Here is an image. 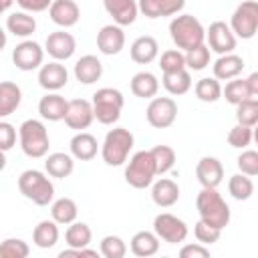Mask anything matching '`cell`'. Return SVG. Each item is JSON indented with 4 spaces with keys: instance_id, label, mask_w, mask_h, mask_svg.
I'll list each match as a JSON object with an SVG mask.
<instances>
[{
    "instance_id": "obj_1",
    "label": "cell",
    "mask_w": 258,
    "mask_h": 258,
    "mask_svg": "<svg viewBox=\"0 0 258 258\" xmlns=\"http://www.w3.org/2000/svg\"><path fill=\"white\" fill-rule=\"evenodd\" d=\"M169 36L177 50H194L204 44L206 40V28L202 22L191 14H179L169 22Z\"/></svg>"
},
{
    "instance_id": "obj_2",
    "label": "cell",
    "mask_w": 258,
    "mask_h": 258,
    "mask_svg": "<svg viewBox=\"0 0 258 258\" xmlns=\"http://www.w3.org/2000/svg\"><path fill=\"white\" fill-rule=\"evenodd\" d=\"M196 208H198L200 220L218 230H224L230 224V206L218 194V189L202 187V191L196 198Z\"/></svg>"
},
{
    "instance_id": "obj_3",
    "label": "cell",
    "mask_w": 258,
    "mask_h": 258,
    "mask_svg": "<svg viewBox=\"0 0 258 258\" xmlns=\"http://www.w3.org/2000/svg\"><path fill=\"white\" fill-rule=\"evenodd\" d=\"M133 145H135L133 133L125 127H115V129L107 131V135H105V141L101 145V157L107 165L119 167L127 161Z\"/></svg>"
},
{
    "instance_id": "obj_4",
    "label": "cell",
    "mask_w": 258,
    "mask_h": 258,
    "mask_svg": "<svg viewBox=\"0 0 258 258\" xmlns=\"http://www.w3.org/2000/svg\"><path fill=\"white\" fill-rule=\"evenodd\" d=\"M18 139H20V149L26 157L40 159L48 153V147H50L48 131L44 123L38 119H26L18 127Z\"/></svg>"
},
{
    "instance_id": "obj_5",
    "label": "cell",
    "mask_w": 258,
    "mask_h": 258,
    "mask_svg": "<svg viewBox=\"0 0 258 258\" xmlns=\"http://www.w3.org/2000/svg\"><path fill=\"white\" fill-rule=\"evenodd\" d=\"M18 191L36 206H48L54 198V185L50 177L38 169H26L18 175Z\"/></svg>"
},
{
    "instance_id": "obj_6",
    "label": "cell",
    "mask_w": 258,
    "mask_h": 258,
    "mask_svg": "<svg viewBox=\"0 0 258 258\" xmlns=\"http://www.w3.org/2000/svg\"><path fill=\"white\" fill-rule=\"evenodd\" d=\"M157 175L155 159L151 155V149H143L131 155L127 167H125V181L135 189H145L153 185V179Z\"/></svg>"
},
{
    "instance_id": "obj_7",
    "label": "cell",
    "mask_w": 258,
    "mask_h": 258,
    "mask_svg": "<svg viewBox=\"0 0 258 258\" xmlns=\"http://www.w3.org/2000/svg\"><path fill=\"white\" fill-rule=\"evenodd\" d=\"M93 111H95V119L101 125H113L119 121L125 99L123 93L113 89V87H103L99 91H95L93 95Z\"/></svg>"
},
{
    "instance_id": "obj_8",
    "label": "cell",
    "mask_w": 258,
    "mask_h": 258,
    "mask_svg": "<svg viewBox=\"0 0 258 258\" xmlns=\"http://www.w3.org/2000/svg\"><path fill=\"white\" fill-rule=\"evenodd\" d=\"M230 28L242 40L254 38L258 32V2L248 0V2L238 4L236 10L232 12Z\"/></svg>"
},
{
    "instance_id": "obj_9",
    "label": "cell",
    "mask_w": 258,
    "mask_h": 258,
    "mask_svg": "<svg viewBox=\"0 0 258 258\" xmlns=\"http://www.w3.org/2000/svg\"><path fill=\"white\" fill-rule=\"evenodd\" d=\"M153 232L167 244H179L187 238V224L169 212H161L153 220Z\"/></svg>"
},
{
    "instance_id": "obj_10",
    "label": "cell",
    "mask_w": 258,
    "mask_h": 258,
    "mask_svg": "<svg viewBox=\"0 0 258 258\" xmlns=\"http://www.w3.org/2000/svg\"><path fill=\"white\" fill-rule=\"evenodd\" d=\"M147 123L155 129H167L177 117V103L171 97H155L149 101L145 111Z\"/></svg>"
},
{
    "instance_id": "obj_11",
    "label": "cell",
    "mask_w": 258,
    "mask_h": 258,
    "mask_svg": "<svg viewBox=\"0 0 258 258\" xmlns=\"http://www.w3.org/2000/svg\"><path fill=\"white\" fill-rule=\"evenodd\" d=\"M206 40H208V48L218 52L220 56L232 54L236 48V34L232 32L230 24L222 20H216L210 24V28L206 30Z\"/></svg>"
},
{
    "instance_id": "obj_12",
    "label": "cell",
    "mask_w": 258,
    "mask_h": 258,
    "mask_svg": "<svg viewBox=\"0 0 258 258\" xmlns=\"http://www.w3.org/2000/svg\"><path fill=\"white\" fill-rule=\"evenodd\" d=\"M42 60H44V48L34 40H22L12 50V62L20 71H26V73L34 69L40 71Z\"/></svg>"
},
{
    "instance_id": "obj_13",
    "label": "cell",
    "mask_w": 258,
    "mask_h": 258,
    "mask_svg": "<svg viewBox=\"0 0 258 258\" xmlns=\"http://www.w3.org/2000/svg\"><path fill=\"white\" fill-rule=\"evenodd\" d=\"M93 121H95V111H93L91 101H87V99L69 101V111H67V117H64V123H67L69 129H75L77 133H81Z\"/></svg>"
},
{
    "instance_id": "obj_14",
    "label": "cell",
    "mask_w": 258,
    "mask_h": 258,
    "mask_svg": "<svg viewBox=\"0 0 258 258\" xmlns=\"http://www.w3.org/2000/svg\"><path fill=\"white\" fill-rule=\"evenodd\" d=\"M44 50L56 60H67L75 54L77 50V40L71 32H64V30H56V32H50L46 36V42H44Z\"/></svg>"
},
{
    "instance_id": "obj_15",
    "label": "cell",
    "mask_w": 258,
    "mask_h": 258,
    "mask_svg": "<svg viewBox=\"0 0 258 258\" xmlns=\"http://www.w3.org/2000/svg\"><path fill=\"white\" fill-rule=\"evenodd\" d=\"M196 177L202 183V187H210V189H218V185L224 179V165L218 157L212 155H204L198 165H196Z\"/></svg>"
},
{
    "instance_id": "obj_16",
    "label": "cell",
    "mask_w": 258,
    "mask_h": 258,
    "mask_svg": "<svg viewBox=\"0 0 258 258\" xmlns=\"http://www.w3.org/2000/svg\"><path fill=\"white\" fill-rule=\"evenodd\" d=\"M67 83H69V71L62 62L52 60L48 64H42V69L38 71V85L48 93L60 91Z\"/></svg>"
},
{
    "instance_id": "obj_17",
    "label": "cell",
    "mask_w": 258,
    "mask_h": 258,
    "mask_svg": "<svg viewBox=\"0 0 258 258\" xmlns=\"http://www.w3.org/2000/svg\"><path fill=\"white\" fill-rule=\"evenodd\" d=\"M123 46H125V32L121 26L107 24L97 32V48L103 54H107V56L119 54L123 50Z\"/></svg>"
},
{
    "instance_id": "obj_18",
    "label": "cell",
    "mask_w": 258,
    "mask_h": 258,
    "mask_svg": "<svg viewBox=\"0 0 258 258\" xmlns=\"http://www.w3.org/2000/svg\"><path fill=\"white\" fill-rule=\"evenodd\" d=\"M50 20L60 28H71L81 18V8L75 0H52V6L48 10Z\"/></svg>"
},
{
    "instance_id": "obj_19",
    "label": "cell",
    "mask_w": 258,
    "mask_h": 258,
    "mask_svg": "<svg viewBox=\"0 0 258 258\" xmlns=\"http://www.w3.org/2000/svg\"><path fill=\"white\" fill-rule=\"evenodd\" d=\"M103 6L109 16H113V22L121 28L133 24L139 12V4L135 0H105Z\"/></svg>"
},
{
    "instance_id": "obj_20",
    "label": "cell",
    "mask_w": 258,
    "mask_h": 258,
    "mask_svg": "<svg viewBox=\"0 0 258 258\" xmlns=\"http://www.w3.org/2000/svg\"><path fill=\"white\" fill-rule=\"evenodd\" d=\"M69 111V101L58 93H46L38 101V113L46 121H64Z\"/></svg>"
},
{
    "instance_id": "obj_21",
    "label": "cell",
    "mask_w": 258,
    "mask_h": 258,
    "mask_svg": "<svg viewBox=\"0 0 258 258\" xmlns=\"http://www.w3.org/2000/svg\"><path fill=\"white\" fill-rule=\"evenodd\" d=\"M151 200L159 208H171L179 200V185L169 177H161L151 185Z\"/></svg>"
},
{
    "instance_id": "obj_22",
    "label": "cell",
    "mask_w": 258,
    "mask_h": 258,
    "mask_svg": "<svg viewBox=\"0 0 258 258\" xmlns=\"http://www.w3.org/2000/svg\"><path fill=\"white\" fill-rule=\"evenodd\" d=\"M103 77V62L95 54H85L75 62V79L83 85H93Z\"/></svg>"
},
{
    "instance_id": "obj_23",
    "label": "cell",
    "mask_w": 258,
    "mask_h": 258,
    "mask_svg": "<svg viewBox=\"0 0 258 258\" xmlns=\"http://www.w3.org/2000/svg\"><path fill=\"white\" fill-rule=\"evenodd\" d=\"M129 54H131V60L137 62V64H149L157 58L159 54V44L153 36H139L131 42V48H129Z\"/></svg>"
},
{
    "instance_id": "obj_24",
    "label": "cell",
    "mask_w": 258,
    "mask_h": 258,
    "mask_svg": "<svg viewBox=\"0 0 258 258\" xmlns=\"http://www.w3.org/2000/svg\"><path fill=\"white\" fill-rule=\"evenodd\" d=\"M69 147H71V155L75 159H79V161H91L97 155V151H99L97 137L87 133V131L75 133L71 143H69Z\"/></svg>"
},
{
    "instance_id": "obj_25",
    "label": "cell",
    "mask_w": 258,
    "mask_h": 258,
    "mask_svg": "<svg viewBox=\"0 0 258 258\" xmlns=\"http://www.w3.org/2000/svg\"><path fill=\"white\" fill-rule=\"evenodd\" d=\"M183 0H141L139 10L147 18H161V16H173L179 10H183Z\"/></svg>"
},
{
    "instance_id": "obj_26",
    "label": "cell",
    "mask_w": 258,
    "mask_h": 258,
    "mask_svg": "<svg viewBox=\"0 0 258 258\" xmlns=\"http://www.w3.org/2000/svg\"><path fill=\"white\" fill-rule=\"evenodd\" d=\"M214 69V79L218 81H234L238 79V75L242 73L244 69V58L238 56V54H224V56H218V60L212 64Z\"/></svg>"
},
{
    "instance_id": "obj_27",
    "label": "cell",
    "mask_w": 258,
    "mask_h": 258,
    "mask_svg": "<svg viewBox=\"0 0 258 258\" xmlns=\"http://www.w3.org/2000/svg\"><path fill=\"white\" fill-rule=\"evenodd\" d=\"M129 248L137 258H151L159 250V238H157L155 232L141 230V232L133 234V238L129 242Z\"/></svg>"
},
{
    "instance_id": "obj_28",
    "label": "cell",
    "mask_w": 258,
    "mask_h": 258,
    "mask_svg": "<svg viewBox=\"0 0 258 258\" xmlns=\"http://www.w3.org/2000/svg\"><path fill=\"white\" fill-rule=\"evenodd\" d=\"M44 169H46V173L50 177L64 179V177H69L75 171V157L69 155V153H62V151L50 153V155H46Z\"/></svg>"
},
{
    "instance_id": "obj_29",
    "label": "cell",
    "mask_w": 258,
    "mask_h": 258,
    "mask_svg": "<svg viewBox=\"0 0 258 258\" xmlns=\"http://www.w3.org/2000/svg\"><path fill=\"white\" fill-rule=\"evenodd\" d=\"M159 91V81L153 73L149 71H141V73H135L133 79H131V93L139 99H155Z\"/></svg>"
},
{
    "instance_id": "obj_30",
    "label": "cell",
    "mask_w": 258,
    "mask_h": 258,
    "mask_svg": "<svg viewBox=\"0 0 258 258\" xmlns=\"http://www.w3.org/2000/svg\"><path fill=\"white\" fill-rule=\"evenodd\" d=\"M22 101V89L12 81L0 83V117L12 115Z\"/></svg>"
},
{
    "instance_id": "obj_31",
    "label": "cell",
    "mask_w": 258,
    "mask_h": 258,
    "mask_svg": "<svg viewBox=\"0 0 258 258\" xmlns=\"http://www.w3.org/2000/svg\"><path fill=\"white\" fill-rule=\"evenodd\" d=\"M58 236H60V232H58V224L54 220H42L32 230V242H34V246H38L42 250L52 248L58 242Z\"/></svg>"
},
{
    "instance_id": "obj_32",
    "label": "cell",
    "mask_w": 258,
    "mask_h": 258,
    "mask_svg": "<svg viewBox=\"0 0 258 258\" xmlns=\"http://www.w3.org/2000/svg\"><path fill=\"white\" fill-rule=\"evenodd\" d=\"M50 216H52V220L58 226H71V224H75V220L79 216V208H77L75 200H71V198H58L50 206Z\"/></svg>"
},
{
    "instance_id": "obj_33",
    "label": "cell",
    "mask_w": 258,
    "mask_h": 258,
    "mask_svg": "<svg viewBox=\"0 0 258 258\" xmlns=\"http://www.w3.org/2000/svg\"><path fill=\"white\" fill-rule=\"evenodd\" d=\"M6 28H8V32H12L14 36L26 38V36H30V34L36 30V20H34V16L28 14V12H12V14H8V18H6Z\"/></svg>"
},
{
    "instance_id": "obj_34",
    "label": "cell",
    "mask_w": 258,
    "mask_h": 258,
    "mask_svg": "<svg viewBox=\"0 0 258 258\" xmlns=\"http://www.w3.org/2000/svg\"><path fill=\"white\" fill-rule=\"evenodd\" d=\"M91 238H93V232L89 228V224L85 222H75L67 228L64 232V240L69 244V248H75V250H85L89 248L91 244Z\"/></svg>"
},
{
    "instance_id": "obj_35",
    "label": "cell",
    "mask_w": 258,
    "mask_h": 258,
    "mask_svg": "<svg viewBox=\"0 0 258 258\" xmlns=\"http://www.w3.org/2000/svg\"><path fill=\"white\" fill-rule=\"evenodd\" d=\"M161 83H163V87H165V91L169 95H173V97L185 95L191 89V75H189L187 69L177 71V73H165Z\"/></svg>"
},
{
    "instance_id": "obj_36",
    "label": "cell",
    "mask_w": 258,
    "mask_h": 258,
    "mask_svg": "<svg viewBox=\"0 0 258 258\" xmlns=\"http://www.w3.org/2000/svg\"><path fill=\"white\" fill-rule=\"evenodd\" d=\"M222 97H224L230 105H234V107H238L240 103H244V101L252 99V93H250L248 81H246V79H234V81H228V83H226V87H224Z\"/></svg>"
},
{
    "instance_id": "obj_37",
    "label": "cell",
    "mask_w": 258,
    "mask_h": 258,
    "mask_svg": "<svg viewBox=\"0 0 258 258\" xmlns=\"http://www.w3.org/2000/svg\"><path fill=\"white\" fill-rule=\"evenodd\" d=\"M194 91H196V97H198L200 101H204V103H216L218 99H222V93H224L220 81L214 79V77H204V79H200V81L196 83Z\"/></svg>"
},
{
    "instance_id": "obj_38",
    "label": "cell",
    "mask_w": 258,
    "mask_h": 258,
    "mask_svg": "<svg viewBox=\"0 0 258 258\" xmlns=\"http://www.w3.org/2000/svg\"><path fill=\"white\" fill-rule=\"evenodd\" d=\"M228 191H230V196H232L234 200L246 202V200H250L252 194H254V183H252V179H250L248 175H244V173H234V175L228 179Z\"/></svg>"
},
{
    "instance_id": "obj_39",
    "label": "cell",
    "mask_w": 258,
    "mask_h": 258,
    "mask_svg": "<svg viewBox=\"0 0 258 258\" xmlns=\"http://www.w3.org/2000/svg\"><path fill=\"white\" fill-rule=\"evenodd\" d=\"M99 252L103 254V258H125L127 254V244L123 238L115 236V234H109L101 240L99 244Z\"/></svg>"
},
{
    "instance_id": "obj_40",
    "label": "cell",
    "mask_w": 258,
    "mask_h": 258,
    "mask_svg": "<svg viewBox=\"0 0 258 258\" xmlns=\"http://www.w3.org/2000/svg\"><path fill=\"white\" fill-rule=\"evenodd\" d=\"M151 155L155 159V167H157V175L167 173L173 165H175V151L169 145H155L151 149Z\"/></svg>"
},
{
    "instance_id": "obj_41",
    "label": "cell",
    "mask_w": 258,
    "mask_h": 258,
    "mask_svg": "<svg viewBox=\"0 0 258 258\" xmlns=\"http://www.w3.org/2000/svg\"><path fill=\"white\" fill-rule=\"evenodd\" d=\"M236 121L240 125H246V127H256L258 125V99H248L244 103H240L236 107Z\"/></svg>"
},
{
    "instance_id": "obj_42",
    "label": "cell",
    "mask_w": 258,
    "mask_h": 258,
    "mask_svg": "<svg viewBox=\"0 0 258 258\" xmlns=\"http://www.w3.org/2000/svg\"><path fill=\"white\" fill-rule=\"evenodd\" d=\"M159 69L163 71V75L165 73H177V71L187 69L185 67V54L181 50H177V48H169V50L161 52V56H159Z\"/></svg>"
},
{
    "instance_id": "obj_43",
    "label": "cell",
    "mask_w": 258,
    "mask_h": 258,
    "mask_svg": "<svg viewBox=\"0 0 258 258\" xmlns=\"http://www.w3.org/2000/svg\"><path fill=\"white\" fill-rule=\"evenodd\" d=\"M30 248L20 238H6L0 244V258H28Z\"/></svg>"
},
{
    "instance_id": "obj_44",
    "label": "cell",
    "mask_w": 258,
    "mask_h": 258,
    "mask_svg": "<svg viewBox=\"0 0 258 258\" xmlns=\"http://www.w3.org/2000/svg\"><path fill=\"white\" fill-rule=\"evenodd\" d=\"M254 141V129L252 127H246V125H240L236 123L230 133H228V143L236 149H246L250 143Z\"/></svg>"
},
{
    "instance_id": "obj_45",
    "label": "cell",
    "mask_w": 258,
    "mask_h": 258,
    "mask_svg": "<svg viewBox=\"0 0 258 258\" xmlns=\"http://www.w3.org/2000/svg\"><path fill=\"white\" fill-rule=\"evenodd\" d=\"M210 64V48L208 44H202L189 52H185V67L189 71H204Z\"/></svg>"
},
{
    "instance_id": "obj_46",
    "label": "cell",
    "mask_w": 258,
    "mask_h": 258,
    "mask_svg": "<svg viewBox=\"0 0 258 258\" xmlns=\"http://www.w3.org/2000/svg\"><path fill=\"white\" fill-rule=\"evenodd\" d=\"M236 165H238L240 173H244L248 177H256L258 175V151L256 149H244L238 155Z\"/></svg>"
},
{
    "instance_id": "obj_47",
    "label": "cell",
    "mask_w": 258,
    "mask_h": 258,
    "mask_svg": "<svg viewBox=\"0 0 258 258\" xmlns=\"http://www.w3.org/2000/svg\"><path fill=\"white\" fill-rule=\"evenodd\" d=\"M194 234H196L198 244L208 246V244H216V242L220 240L222 230H218V228H214V226H210V224H206V222L200 220V222L196 224V228H194Z\"/></svg>"
},
{
    "instance_id": "obj_48",
    "label": "cell",
    "mask_w": 258,
    "mask_h": 258,
    "mask_svg": "<svg viewBox=\"0 0 258 258\" xmlns=\"http://www.w3.org/2000/svg\"><path fill=\"white\" fill-rule=\"evenodd\" d=\"M16 145V129L8 121H0V149L10 151Z\"/></svg>"
},
{
    "instance_id": "obj_49",
    "label": "cell",
    "mask_w": 258,
    "mask_h": 258,
    "mask_svg": "<svg viewBox=\"0 0 258 258\" xmlns=\"http://www.w3.org/2000/svg\"><path fill=\"white\" fill-rule=\"evenodd\" d=\"M177 258H212V256L204 244H185L181 246Z\"/></svg>"
},
{
    "instance_id": "obj_50",
    "label": "cell",
    "mask_w": 258,
    "mask_h": 258,
    "mask_svg": "<svg viewBox=\"0 0 258 258\" xmlns=\"http://www.w3.org/2000/svg\"><path fill=\"white\" fill-rule=\"evenodd\" d=\"M18 6L22 8V12H42V10H50L52 2L50 0H18Z\"/></svg>"
},
{
    "instance_id": "obj_51",
    "label": "cell",
    "mask_w": 258,
    "mask_h": 258,
    "mask_svg": "<svg viewBox=\"0 0 258 258\" xmlns=\"http://www.w3.org/2000/svg\"><path fill=\"white\" fill-rule=\"evenodd\" d=\"M246 81H248V87H250L252 97H258V71H254Z\"/></svg>"
},
{
    "instance_id": "obj_52",
    "label": "cell",
    "mask_w": 258,
    "mask_h": 258,
    "mask_svg": "<svg viewBox=\"0 0 258 258\" xmlns=\"http://www.w3.org/2000/svg\"><path fill=\"white\" fill-rule=\"evenodd\" d=\"M56 258H81V250H75V248H67V250H60Z\"/></svg>"
},
{
    "instance_id": "obj_53",
    "label": "cell",
    "mask_w": 258,
    "mask_h": 258,
    "mask_svg": "<svg viewBox=\"0 0 258 258\" xmlns=\"http://www.w3.org/2000/svg\"><path fill=\"white\" fill-rule=\"evenodd\" d=\"M81 258H103V254L93 248H85V250H81Z\"/></svg>"
},
{
    "instance_id": "obj_54",
    "label": "cell",
    "mask_w": 258,
    "mask_h": 258,
    "mask_svg": "<svg viewBox=\"0 0 258 258\" xmlns=\"http://www.w3.org/2000/svg\"><path fill=\"white\" fill-rule=\"evenodd\" d=\"M254 143H256V145H258V125H256V127H254Z\"/></svg>"
},
{
    "instance_id": "obj_55",
    "label": "cell",
    "mask_w": 258,
    "mask_h": 258,
    "mask_svg": "<svg viewBox=\"0 0 258 258\" xmlns=\"http://www.w3.org/2000/svg\"><path fill=\"white\" fill-rule=\"evenodd\" d=\"M161 258H169V256H161Z\"/></svg>"
}]
</instances>
